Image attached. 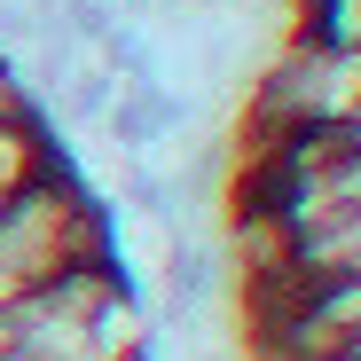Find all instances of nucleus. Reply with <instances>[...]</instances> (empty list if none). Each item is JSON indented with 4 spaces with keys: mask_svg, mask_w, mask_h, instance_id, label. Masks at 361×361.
Here are the masks:
<instances>
[{
    "mask_svg": "<svg viewBox=\"0 0 361 361\" xmlns=\"http://www.w3.org/2000/svg\"><path fill=\"white\" fill-rule=\"evenodd\" d=\"M244 361H361V0H298L228 189Z\"/></svg>",
    "mask_w": 361,
    "mask_h": 361,
    "instance_id": "1",
    "label": "nucleus"
},
{
    "mask_svg": "<svg viewBox=\"0 0 361 361\" xmlns=\"http://www.w3.org/2000/svg\"><path fill=\"white\" fill-rule=\"evenodd\" d=\"M0 361H149L126 252L55 149L39 102L0 63Z\"/></svg>",
    "mask_w": 361,
    "mask_h": 361,
    "instance_id": "2",
    "label": "nucleus"
}]
</instances>
